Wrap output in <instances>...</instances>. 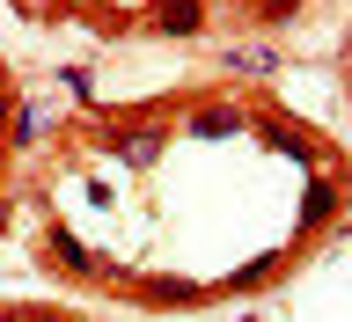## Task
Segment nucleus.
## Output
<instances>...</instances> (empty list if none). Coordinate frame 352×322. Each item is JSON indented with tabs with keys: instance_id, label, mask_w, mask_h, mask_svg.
Listing matches in <instances>:
<instances>
[{
	"instance_id": "1",
	"label": "nucleus",
	"mask_w": 352,
	"mask_h": 322,
	"mask_svg": "<svg viewBox=\"0 0 352 322\" xmlns=\"http://www.w3.org/2000/svg\"><path fill=\"white\" fill-rule=\"evenodd\" d=\"M338 205H345V183H330V176H308V198H301V220H294V235H316V227H330V220H338Z\"/></svg>"
},
{
	"instance_id": "2",
	"label": "nucleus",
	"mask_w": 352,
	"mask_h": 322,
	"mask_svg": "<svg viewBox=\"0 0 352 322\" xmlns=\"http://www.w3.org/2000/svg\"><path fill=\"white\" fill-rule=\"evenodd\" d=\"M44 257L66 264L74 279H110V264H103V257H88V242H81V235H66V227H52V235H44Z\"/></svg>"
},
{
	"instance_id": "3",
	"label": "nucleus",
	"mask_w": 352,
	"mask_h": 322,
	"mask_svg": "<svg viewBox=\"0 0 352 322\" xmlns=\"http://www.w3.org/2000/svg\"><path fill=\"white\" fill-rule=\"evenodd\" d=\"M184 132H191V139H235V132H250V110L242 103H206V110L184 117Z\"/></svg>"
},
{
	"instance_id": "4",
	"label": "nucleus",
	"mask_w": 352,
	"mask_h": 322,
	"mask_svg": "<svg viewBox=\"0 0 352 322\" xmlns=\"http://www.w3.org/2000/svg\"><path fill=\"white\" fill-rule=\"evenodd\" d=\"M220 59H228V73H250V81H272V73H279V44H228Z\"/></svg>"
},
{
	"instance_id": "5",
	"label": "nucleus",
	"mask_w": 352,
	"mask_h": 322,
	"mask_svg": "<svg viewBox=\"0 0 352 322\" xmlns=\"http://www.w3.org/2000/svg\"><path fill=\"white\" fill-rule=\"evenodd\" d=\"M154 30L162 37H198L206 30V0H162L154 8Z\"/></svg>"
},
{
	"instance_id": "6",
	"label": "nucleus",
	"mask_w": 352,
	"mask_h": 322,
	"mask_svg": "<svg viewBox=\"0 0 352 322\" xmlns=\"http://www.w3.org/2000/svg\"><path fill=\"white\" fill-rule=\"evenodd\" d=\"M140 301H154V308H191V301H206V286L198 279H140Z\"/></svg>"
},
{
	"instance_id": "7",
	"label": "nucleus",
	"mask_w": 352,
	"mask_h": 322,
	"mask_svg": "<svg viewBox=\"0 0 352 322\" xmlns=\"http://www.w3.org/2000/svg\"><path fill=\"white\" fill-rule=\"evenodd\" d=\"M118 154H125L132 169H147L154 154H162V125H132V132H125V139H118Z\"/></svg>"
},
{
	"instance_id": "8",
	"label": "nucleus",
	"mask_w": 352,
	"mask_h": 322,
	"mask_svg": "<svg viewBox=\"0 0 352 322\" xmlns=\"http://www.w3.org/2000/svg\"><path fill=\"white\" fill-rule=\"evenodd\" d=\"M272 271H279V249H264V257H257V264H242L235 279H228V293H257V286H264V279H272Z\"/></svg>"
},
{
	"instance_id": "9",
	"label": "nucleus",
	"mask_w": 352,
	"mask_h": 322,
	"mask_svg": "<svg viewBox=\"0 0 352 322\" xmlns=\"http://www.w3.org/2000/svg\"><path fill=\"white\" fill-rule=\"evenodd\" d=\"M37 139H44V110L30 103V110L15 117V147H37Z\"/></svg>"
},
{
	"instance_id": "10",
	"label": "nucleus",
	"mask_w": 352,
	"mask_h": 322,
	"mask_svg": "<svg viewBox=\"0 0 352 322\" xmlns=\"http://www.w3.org/2000/svg\"><path fill=\"white\" fill-rule=\"evenodd\" d=\"M294 8H301V0H257V15H264V22H286Z\"/></svg>"
},
{
	"instance_id": "11",
	"label": "nucleus",
	"mask_w": 352,
	"mask_h": 322,
	"mask_svg": "<svg viewBox=\"0 0 352 322\" xmlns=\"http://www.w3.org/2000/svg\"><path fill=\"white\" fill-rule=\"evenodd\" d=\"M345 66H352V44H345Z\"/></svg>"
},
{
	"instance_id": "12",
	"label": "nucleus",
	"mask_w": 352,
	"mask_h": 322,
	"mask_svg": "<svg viewBox=\"0 0 352 322\" xmlns=\"http://www.w3.org/2000/svg\"><path fill=\"white\" fill-rule=\"evenodd\" d=\"M37 322H52V315H37Z\"/></svg>"
}]
</instances>
